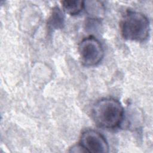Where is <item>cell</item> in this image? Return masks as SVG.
I'll return each instance as SVG.
<instances>
[{
	"mask_svg": "<svg viewBox=\"0 0 153 153\" xmlns=\"http://www.w3.org/2000/svg\"><path fill=\"white\" fill-rule=\"evenodd\" d=\"M78 51L82 63L87 66L98 64L103 59L104 51L100 42L90 36L83 39L78 45Z\"/></svg>",
	"mask_w": 153,
	"mask_h": 153,
	"instance_id": "3",
	"label": "cell"
},
{
	"mask_svg": "<svg viewBox=\"0 0 153 153\" xmlns=\"http://www.w3.org/2000/svg\"><path fill=\"white\" fill-rule=\"evenodd\" d=\"M121 32L123 37L126 39L143 41L149 35V22L144 14L137 11H128L121 20Z\"/></svg>",
	"mask_w": 153,
	"mask_h": 153,
	"instance_id": "2",
	"label": "cell"
},
{
	"mask_svg": "<svg viewBox=\"0 0 153 153\" xmlns=\"http://www.w3.org/2000/svg\"><path fill=\"white\" fill-rule=\"evenodd\" d=\"M92 118L95 123L105 128H114L119 126L124 117V109L121 103L112 98H105L93 106Z\"/></svg>",
	"mask_w": 153,
	"mask_h": 153,
	"instance_id": "1",
	"label": "cell"
},
{
	"mask_svg": "<svg viewBox=\"0 0 153 153\" xmlns=\"http://www.w3.org/2000/svg\"><path fill=\"white\" fill-rule=\"evenodd\" d=\"M84 7L85 8L88 14L94 16V19L100 16L103 11V7L99 1H84Z\"/></svg>",
	"mask_w": 153,
	"mask_h": 153,
	"instance_id": "7",
	"label": "cell"
},
{
	"mask_svg": "<svg viewBox=\"0 0 153 153\" xmlns=\"http://www.w3.org/2000/svg\"><path fill=\"white\" fill-rule=\"evenodd\" d=\"M62 4L64 11L70 15L78 14L84 8V1L81 0H66Z\"/></svg>",
	"mask_w": 153,
	"mask_h": 153,
	"instance_id": "6",
	"label": "cell"
},
{
	"mask_svg": "<svg viewBox=\"0 0 153 153\" xmlns=\"http://www.w3.org/2000/svg\"><path fill=\"white\" fill-rule=\"evenodd\" d=\"M79 145L86 152L106 153L109 151V145L104 136L94 130L89 129L82 132Z\"/></svg>",
	"mask_w": 153,
	"mask_h": 153,
	"instance_id": "4",
	"label": "cell"
},
{
	"mask_svg": "<svg viewBox=\"0 0 153 153\" xmlns=\"http://www.w3.org/2000/svg\"><path fill=\"white\" fill-rule=\"evenodd\" d=\"M65 25V15L58 7H54L47 21V27L50 31L62 29Z\"/></svg>",
	"mask_w": 153,
	"mask_h": 153,
	"instance_id": "5",
	"label": "cell"
},
{
	"mask_svg": "<svg viewBox=\"0 0 153 153\" xmlns=\"http://www.w3.org/2000/svg\"><path fill=\"white\" fill-rule=\"evenodd\" d=\"M71 152H85L86 151H85V149L80 145H75L74 146H73L71 149Z\"/></svg>",
	"mask_w": 153,
	"mask_h": 153,
	"instance_id": "8",
	"label": "cell"
}]
</instances>
